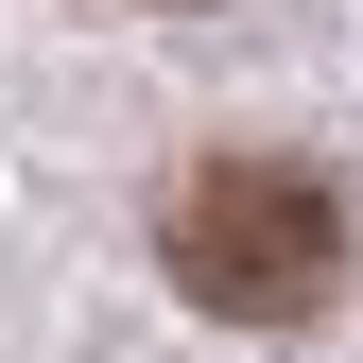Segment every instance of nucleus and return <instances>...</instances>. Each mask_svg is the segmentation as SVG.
<instances>
[{"label": "nucleus", "instance_id": "f257e3e1", "mask_svg": "<svg viewBox=\"0 0 363 363\" xmlns=\"http://www.w3.org/2000/svg\"><path fill=\"white\" fill-rule=\"evenodd\" d=\"M156 259H173L191 311H225V329H311V311L346 294V191L294 173V156H208L191 191H173Z\"/></svg>", "mask_w": 363, "mask_h": 363}]
</instances>
